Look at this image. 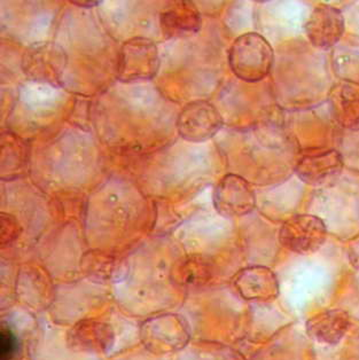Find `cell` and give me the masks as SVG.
Returning a JSON list of instances; mask_svg holds the SVG:
<instances>
[{
    "mask_svg": "<svg viewBox=\"0 0 359 360\" xmlns=\"http://www.w3.org/2000/svg\"><path fill=\"white\" fill-rule=\"evenodd\" d=\"M273 61L271 44L257 32L239 36L229 47V68L239 79L248 83L263 81L271 72Z\"/></svg>",
    "mask_w": 359,
    "mask_h": 360,
    "instance_id": "6da1fadb",
    "label": "cell"
},
{
    "mask_svg": "<svg viewBox=\"0 0 359 360\" xmlns=\"http://www.w3.org/2000/svg\"><path fill=\"white\" fill-rule=\"evenodd\" d=\"M160 69L158 45L149 38L134 37L122 45L118 78L123 83L149 81Z\"/></svg>",
    "mask_w": 359,
    "mask_h": 360,
    "instance_id": "7a4b0ae2",
    "label": "cell"
},
{
    "mask_svg": "<svg viewBox=\"0 0 359 360\" xmlns=\"http://www.w3.org/2000/svg\"><path fill=\"white\" fill-rule=\"evenodd\" d=\"M67 63L68 56L58 44L39 41L25 51L21 67L25 76L32 81L60 85Z\"/></svg>",
    "mask_w": 359,
    "mask_h": 360,
    "instance_id": "3957f363",
    "label": "cell"
},
{
    "mask_svg": "<svg viewBox=\"0 0 359 360\" xmlns=\"http://www.w3.org/2000/svg\"><path fill=\"white\" fill-rule=\"evenodd\" d=\"M327 239V227L315 214H296L282 224L279 241L284 248L298 255L318 252Z\"/></svg>",
    "mask_w": 359,
    "mask_h": 360,
    "instance_id": "277c9868",
    "label": "cell"
},
{
    "mask_svg": "<svg viewBox=\"0 0 359 360\" xmlns=\"http://www.w3.org/2000/svg\"><path fill=\"white\" fill-rule=\"evenodd\" d=\"M223 125L224 118L220 110L207 100L186 103L177 117V130L180 137L192 143L211 139Z\"/></svg>",
    "mask_w": 359,
    "mask_h": 360,
    "instance_id": "5b68a950",
    "label": "cell"
},
{
    "mask_svg": "<svg viewBox=\"0 0 359 360\" xmlns=\"http://www.w3.org/2000/svg\"><path fill=\"white\" fill-rule=\"evenodd\" d=\"M304 30L313 46L320 50L334 47L346 30L344 16L336 7L319 4L308 18Z\"/></svg>",
    "mask_w": 359,
    "mask_h": 360,
    "instance_id": "8992f818",
    "label": "cell"
},
{
    "mask_svg": "<svg viewBox=\"0 0 359 360\" xmlns=\"http://www.w3.org/2000/svg\"><path fill=\"white\" fill-rule=\"evenodd\" d=\"M214 201L217 212L226 217H240L253 212L256 196L247 180L227 174L217 184Z\"/></svg>",
    "mask_w": 359,
    "mask_h": 360,
    "instance_id": "52a82bcc",
    "label": "cell"
},
{
    "mask_svg": "<svg viewBox=\"0 0 359 360\" xmlns=\"http://www.w3.org/2000/svg\"><path fill=\"white\" fill-rule=\"evenodd\" d=\"M344 158L336 149H322L302 156L295 172L310 186H324L338 179L344 170Z\"/></svg>",
    "mask_w": 359,
    "mask_h": 360,
    "instance_id": "ba28073f",
    "label": "cell"
},
{
    "mask_svg": "<svg viewBox=\"0 0 359 360\" xmlns=\"http://www.w3.org/2000/svg\"><path fill=\"white\" fill-rule=\"evenodd\" d=\"M351 325L349 312L342 309H329L313 314L306 323L309 338L322 345H335L347 335Z\"/></svg>",
    "mask_w": 359,
    "mask_h": 360,
    "instance_id": "9c48e42d",
    "label": "cell"
},
{
    "mask_svg": "<svg viewBox=\"0 0 359 360\" xmlns=\"http://www.w3.org/2000/svg\"><path fill=\"white\" fill-rule=\"evenodd\" d=\"M162 34L167 39L189 37L201 29V14L189 1H175L160 14Z\"/></svg>",
    "mask_w": 359,
    "mask_h": 360,
    "instance_id": "30bf717a",
    "label": "cell"
},
{
    "mask_svg": "<svg viewBox=\"0 0 359 360\" xmlns=\"http://www.w3.org/2000/svg\"><path fill=\"white\" fill-rule=\"evenodd\" d=\"M332 117L344 129L359 127V83L344 79L332 87L329 94Z\"/></svg>",
    "mask_w": 359,
    "mask_h": 360,
    "instance_id": "8fae6325",
    "label": "cell"
},
{
    "mask_svg": "<svg viewBox=\"0 0 359 360\" xmlns=\"http://www.w3.org/2000/svg\"><path fill=\"white\" fill-rule=\"evenodd\" d=\"M239 278V290L248 300L269 302L279 296L280 287L278 278L267 267H249L242 271Z\"/></svg>",
    "mask_w": 359,
    "mask_h": 360,
    "instance_id": "7c38bea8",
    "label": "cell"
},
{
    "mask_svg": "<svg viewBox=\"0 0 359 360\" xmlns=\"http://www.w3.org/2000/svg\"><path fill=\"white\" fill-rule=\"evenodd\" d=\"M68 340L75 350L103 352L112 345L114 334L106 323L84 321L72 329Z\"/></svg>",
    "mask_w": 359,
    "mask_h": 360,
    "instance_id": "4fadbf2b",
    "label": "cell"
},
{
    "mask_svg": "<svg viewBox=\"0 0 359 360\" xmlns=\"http://www.w3.org/2000/svg\"><path fill=\"white\" fill-rule=\"evenodd\" d=\"M15 338L10 329H1V360H10L15 352Z\"/></svg>",
    "mask_w": 359,
    "mask_h": 360,
    "instance_id": "5bb4252c",
    "label": "cell"
},
{
    "mask_svg": "<svg viewBox=\"0 0 359 360\" xmlns=\"http://www.w3.org/2000/svg\"><path fill=\"white\" fill-rule=\"evenodd\" d=\"M347 256L351 266L359 270V233L349 240L347 245Z\"/></svg>",
    "mask_w": 359,
    "mask_h": 360,
    "instance_id": "9a60e30c",
    "label": "cell"
},
{
    "mask_svg": "<svg viewBox=\"0 0 359 360\" xmlns=\"http://www.w3.org/2000/svg\"><path fill=\"white\" fill-rule=\"evenodd\" d=\"M73 4L78 5V6L91 7L96 5V1H73Z\"/></svg>",
    "mask_w": 359,
    "mask_h": 360,
    "instance_id": "2e32d148",
    "label": "cell"
}]
</instances>
